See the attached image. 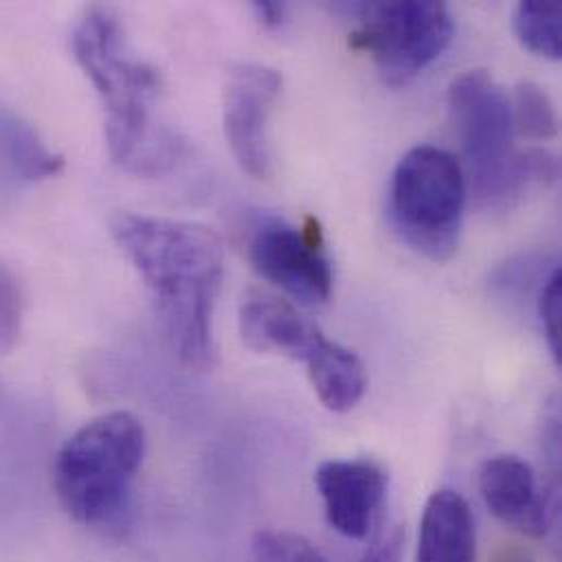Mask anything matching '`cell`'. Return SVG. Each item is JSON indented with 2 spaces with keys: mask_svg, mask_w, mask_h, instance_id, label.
Wrapping results in <instances>:
<instances>
[{
  "mask_svg": "<svg viewBox=\"0 0 562 562\" xmlns=\"http://www.w3.org/2000/svg\"><path fill=\"white\" fill-rule=\"evenodd\" d=\"M513 123L530 140H552L559 134V114L548 90L535 81H521L515 90Z\"/></svg>",
  "mask_w": 562,
  "mask_h": 562,
  "instance_id": "cell-16",
  "label": "cell"
},
{
  "mask_svg": "<svg viewBox=\"0 0 562 562\" xmlns=\"http://www.w3.org/2000/svg\"><path fill=\"white\" fill-rule=\"evenodd\" d=\"M239 330L248 348L261 355H281L304 361L324 335L289 300L252 289L239 306Z\"/></svg>",
  "mask_w": 562,
  "mask_h": 562,
  "instance_id": "cell-11",
  "label": "cell"
},
{
  "mask_svg": "<svg viewBox=\"0 0 562 562\" xmlns=\"http://www.w3.org/2000/svg\"><path fill=\"white\" fill-rule=\"evenodd\" d=\"M467 191L464 169L453 154L418 145L392 173L390 220L418 255L447 261L458 248Z\"/></svg>",
  "mask_w": 562,
  "mask_h": 562,
  "instance_id": "cell-5",
  "label": "cell"
},
{
  "mask_svg": "<svg viewBox=\"0 0 562 562\" xmlns=\"http://www.w3.org/2000/svg\"><path fill=\"white\" fill-rule=\"evenodd\" d=\"M350 46L368 53L387 86H405L434 64L453 37V15L436 0H387L355 7Z\"/></svg>",
  "mask_w": 562,
  "mask_h": 562,
  "instance_id": "cell-6",
  "label": "cell"
},
{
  "mask_svg": "<svg viewBox=\"0 0 562 562\" xmlns=\"http://www.w3.org/2000/svg\"><path fill=\"white\" fill-rule=\"evenodd\" d=\"M252 268L304 304H324L333 291V266L317 217L300 226L281 217H261L248 233Z\"/></svg>",
  "mask_w": 562,
  "mask_h": 562,
  "instance_id": "cell-7",
  "label": "cell"
},
{
  "mask_svg": "<svg viewBox=\"0 0 562 562\" xmlns=\"http://www.w3.org/2000/svg\"><path fill=\"white\" fill-rule=\"evenodd\" d=\"M64 169V158L18 114L0 110V173L15 182H42Z\"/></svg>",
  "mask_w": 562,
  "mask_h": 562,
  "instance_id": "cell-14",
  "label": "cell"
},
{
  "mask_svg": "<svg viewBox=\"0 0 562 562\" xmlns=\"http://www.w3.org/2000/svg\"><path fill=\"white\" fill-rule=\"evenodd\" d=\"M304 361L308 381L326 409L346 414L359 405L368 390V370L357 352L322 335Z\"/></svg>",
  "mask_w": 562,
  "mask_h": 562,
  "instance_id": "cell-13",
  "label": "cell"
},
{
  "mask_svg": "<svg viewBox=\"0 0 562 562\" xmlns=\"http://www.w3.org/2000/svg\"><path fill=\"white\" fill-rule=\"evenodd\" d=\"M515 33L535 55L562 57V7L557 0H524L515 9Z\"/></svg>",
  "mask_w": 562,
  "mask_h": 562,
  "instance_id": "cell-15",
  "label": "cell"
},
{
  "mask_svg": "<svg viewBox=\"0 0 562 562\" xmlns=\"http://www.w3.org/2000/svg\"><path fill=\"white\" fill-rule=\"evenodd\" d=\"M480 495L491 515L515 532L543 539L557 517V491H541L528 462L495 456L480 471Z\"/></svg>",
  "mask_w": 562,
  "mask_h": 562,
  "instance_id": "cell-10",
  "label": "cell"
},
{
  "mask_svg": "<svg viewBox=\"0 0 562 562\" xmlns=\"http://www.w3.org/2000/svg\"><path fill=\"white\" fill-rule=\"evenodd\" d=\"M539 315L546 328V339L554 361L561 366L562 357V277L557 268L539 291Z\"/></svg>",
  "mask_w": 562,
  "mask_h": 562,
  "instance_id": "cell-19",
  "label": "cell"
},
{
  "mask_svg": "<svg viewBox=\"0 0 562 562\" xmlns=\"http://www.w3.org/2000/svg\"><path fill=\"white\" fill-rule=\"evenodd\" d=\"M405 557V528H383L363 552L361 562H403Z\"/></svg>",
  "mask_w": 562,
  "mask_h": 562,
  "instance_id": "cell-21",
  "label": "cell"
},
{
  "mask_svg": "<svg viewBox=\"0 0 562 562\" xmlns=\"http://www.w3.org/2000/svg\"><path fill=\"white\" fill-rule=\"evenodd\" d=\"M257 562H330L304 537L289 530H259L252 539Z\"/></svg>",
  "mask_w": 562,
  "mask_h": 562,
  "instance_id": "cell-17",
  "label": "cell"
},
{
  "mask_svg": "<svg viewBox=\"0 0 562 562\" xmlns=\"http://www.w3.org/2000/svg\"><path fill=\"white\" fill-rule=\"evenodd\" d=\"M147 453L143 420L116 409L81 425L57 451L53 488L79 526L121 532Z\"/></svg>",
  "mask_w": 562,
  "mask_h": 562,
  "instance_id": "cell-3",
  "label": "cell"
},
{
  "mask_svg": "<svg viewBox=\"0 0 562 562\" xmlns=\"http://www.w3.org/2000/svg\"><path fill=\"white\" fill-rule=\"evenodd\" d=\"M112 237L151 295L165 337L182 366H215V306L224 281V244L206 226L140 213H116Z\"/></svg>",
  "mask_w": 562,
  "mask_h": 562,
  "instance_id": "cell-1",
  "label": "cell"
},
{
  "mask_svg": "<svg viewBox=\"0 0 562 562\" xmlns=\"http://www.w3.org/2000/svg\"><path fill=\"white\" fill-rule=\"evenodd\" d=\"M24 324V291L18 277L0 263V355L15 348Z\"/></svg>",
  "mask_w": 562,
  "mask_h": 562,
  "instance_id": "cell-18",
  "label": "cell"
},
{
  "mask_svg": "<svg viewBox=\"0 0 562 562\" xmlns=\"http://www.w3.org/2000/svg\"><path fill=\"white\" fill-rule=\"evenodd\" d=\"M449 112L467 160L471 187L480 206H510L532 187L524 151L513 147V103L486 70H469L451 81Z\"/></svg>",
  "mask_w": 562,
  "mask_h": 562,
  "instance_id": "cell-4",
  "label": "cell"
},
{
  "mask_svg": "<svg viewBox=\"0 0 562 562\" xmlns=\"http://www.w3.org/2000/svg\"><path fill=\"white\" fill-rule=\"evenodd\" d=\"M72 53L105 110L112 160L134 176H162L182 156L180 136L156 119L160 75L138 59L110 7L94 4L72 29Z\"/></svg>",
  "mask_w": 562,
  "mask_h": 562,
  "instance_id": "cell-2",
  "label": "cell"
},
{
  "mask_svg": "<svg viewBox=\"0 0 562 562\" xmlns=\"http://www.w3.org/2000/svg\"><path fill=\"white\" fill-rule=\"evenodd\" d=\"M477 537L469 502L449 488L436 491L423 510L414 562H475Z\"/></svg>",
  "mask_w": 562,
  "mask_h": 562,
  "instance_id": "cell-12",
  "label": "cell"
},
{
  "mask_svg": "<svg viewBox=\"0 0 562 562\" xmlns=\"http://www.w3.org/2000/svg\"><path fill=\"white\" fill-rule=\"evenodd\" d=\"M495 562H532V559L517 548H502L495 557Z\"/></svg>",
  "mask_w": 562,
  "mask_h": 562,
  "instance_id": "cell-23",
  "label": "cell"
},
{
  "mask_svg": "<svg viewBox=\"0 0 562 562\" xmlns=\"http://www.w3.org/2000/svg\"><path fill=\"white\" fill-rule=\"evenodd\" d=\"M282 92V75L266 64L241 61L224 88V130L239 167L257 180L272 173L270 119Z\"/></svg>",
  "mask_w": 562,
  "mask_h": 562,
  "instance_id": "cell-8",
  "label": "cell"
},
{
  "mask_svg": "<svg viewBox=\"0 0 562 562\" xmlns=\"http://www.w3.org/2000/svg\"><path fill=\"white\" fill-rule=\"evenodd\" d=\"M328 526L346 539H366L387 497V473L374 460H328L315 471Z\"/></svg>",
  "mask_w": 562,
  "mask_h": 562,
  "instance_id": "cell-9",
  "label": "cell"
},
{
  "mask_svg": "<svg viewBox=\"0 0 562 562\" xmlns=\"http://www.w3.org/2000/svg\"><path fill=\"white\" fill-rule=\"evenodd\" d=\"M252 9H255L259 22L268 29L281 26L284 13H286L284 2H277V0H257V2H252Z\"/></svg>",
  "mask_w": 562,
  "mask_h": 562,
  "instance_id": "cell-22",
  "label": "cell"
},
{
  "mask_svg": "<svg viewBox=\"0 0 562 562\" xmlns=\"http://www.w3.org/2000/svg\"><path fill=\"white\" fill-rule=\"evenodd\" d=\"M557 270V268H554ZM552 270V272H554ZM550 272V274H552ZM550 274L543 277V259L535 257H517L495 270L493 274V284L504 291V293H524L526 289L532 286V282H543L550 279Z\"/></svg>",
  "mask_w": 562,
  "mask_h": 562,
  "instance_id": "cell-20",
  "label": "cell"
}]
</instances>
